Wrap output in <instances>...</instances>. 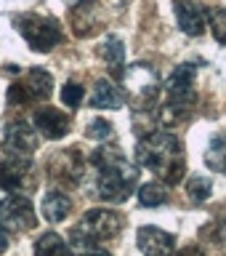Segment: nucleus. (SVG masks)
Listing matches in <instances>:
<instances>
[{
	"instance_id": "obj_1",
	"label": "nucleus",
	"mask_w": 226,
	"mask_h": 256,
	"mask_svg": "<svg viewBox=\"0 0 226 256\" xmlns=\"http://www.w3.org/2000/svg\"><path fill=\"white\" fill-rule=\"evenodd\" d=\"M96 168V195L104 203H125L139 184V171L117 147H99L88 158Z\"/></svg>"
},
{
	"instance_id": "obj_2",
	"label": "nucleus",
	"mask_w": 226,
	"mask_h": 256,
	"mask_svg": "<svg viewBox=\"0 0 226 256\" xmlns=\"http://www.w3.org/2000/svg\"><path fill=\"white\" fill-rule=\"evenodd\" d=\"M136 160H139L141 168H149L155 171L165 184H179L184 179V171H187V160H184V144L176 134L171 131H152L149 136L139 139V147H136Z\"/></svg>"
},
{
	"instance_id": "obj_3",
	"label": "nucleus",
	"mask_w": 226,
	"mask_h": 256,
	"mask_svg": "<svg viewBox=\"0 0 226 256\" xmlns=\"http://www.w3.org/2000/svg\"><path fill=\"white\" fill-rule=\"evenodd\" d=\"M123 230V216L112 208H91L83 214L77 227L69 232V243L80 248V251H93V248L104 246L107 240L117 238Z\"/></svg>"
},
{
	"instance_id": "obj_4",
	"label": "nucleus",
	"mask_w": 226,
	"mask_h": 256,
	"mask_svg": "<svg viewBox=\"0 0 226 256\" xmlns=\"http://www.w3.org/2000/svg\"><path fill=\"white\" fill-rule=\"evenodd\" d=\"M16 32L27 40V46L37 54H48L61 43V24L51 19V16H40V14H19L13 19Z\"/></svg>"
},
{
	"instance_id": "obj_5",
	"label": "nucleus",
	"mask_w": 226,
	"mask_h": 256,
	"mask_svg": "<svg viewBox=\"0 0 226 256\" xmlns=\"http://www.w3.org/2000/svg\"><path fill=\"white\" fill-rule=\"evenodd\" d=\"M37 224L35 208L27 195L11 192L8 198L0 200V227L8 232H27Z\"/></svg>"
},
{
	"instance_id": "obj_6",
	"label": "nucleus",
	"mask_w": 226,
	"mask_h": 256,
	"mask_svg": "<svg viewBox=\"0 0 226 256\" xmlns=\"http://www.w3.org/2000/svg\"><path fill=\"white\" fill-rule=\"evenodd\" d=\"M53 91V78L51 72L40 70V67H32L24 80H16L8 88V104H27V102H40V99H48Z\"/></svg>"
},
{
	"instance_id": "obj_7",
	"label": "nucleus",
	"mask_w": 226,
	"mask_h": 256,
	"mask_svg": "<svg viewBox=\"0 0 226 256\" xmlns=\"http://www.w3.org/2000/svg\"><path fill=\"white\" fill-rule=\"evenodd\" d=\"M125 86L128 91L136 94V104H155L157 99V75L149 64H133L131 70H125Z\"/></svg>"
},
{
	"instance_id": "obj_8",
	"label": "nucleus",
	"mask_w": 226,
	"mask_h": 256,
	"mask_svg": "<svg viewBox=\"0 0 226 256\" xmlns=\"http://www.w3.org/2000/svg\"><path fill=\"white\" fill-rule=\"evenodd\" d=\"M3 144H5L8 155L29 160L37 150V134L24 120H11L3 131Z\"/></svg>"
},
{
	"instance_id": "obj_9",
	"label": "nucleus",
	"mask_w": 226,
	"mask_h": 256,
	"mask_svg": "<svg viewBox=\"0 0 226 256\" xmlns=\"http://www.w3.org/2000/svg\"><path fill=\"white\" fill-rule=\"evenodd\" d=\"M173 11H176V22H179L184 35L200 38L208 30V14L200 6V0H176Z\"/></svg>"
},
{
	"instance_id": "obj_10",
	"label": "nucleus",
	"mask_w": 226,
	"mask_h": 256,
	"mask_svg": "<svg viewBox=\"0 0 226 256\" xmlns=\"http://www.w3.org/2000/svg\"><path fill=\"white\" fill-rule=\"evenodd\" d=\"M32 123H35V131L43 136V139H64L69 134V115H64L59 107H40L35 115H32Z\"/></svg>"
},
{
	"instance_id": "obj_11",
	"label": "nucleus",
	"mask_w": 226,
	"mask_h": 256,
	"mask_svg": "<svg viewBox=\"0 0 226 256\" xmlns=\"http://www.w3.org/2000/svg\"><path fill=\"white\" fill-rule=\"evenodd\" d=\"M136 243H139V251L144 256H171L176 238L160 227H141L136 235Z\"/></svg>"
},
{
	"instance_id": "obj_12",
	"label": "nucleus",
	"mask_w": 226,
	"mask_h": 256,
	"mask_svg": "<svg viewBox=\"0 0 226 256\" xmlns=\"http://www.w3.org/2000/svg\"><path fill=\"white\" fill-rule=\"evenodd\" d=\"M51 176L53 179H64V182H80V176L85 174V160L77 155V150H67V152H59L53 160H51Z\"/></svg>"
},
{
	"instance_id": "obj_13",
	"label": "nucleus",
	"mask_w": 226,
	"mask_h": 256,
	"mask_svg": "<svg viewBox=\"0 0 226 256\" xmlns=\"http://www.w3.org/2000/svg\"><path fill=\"white\" fill-rule=\"evenodd\" d=\"M125 91L120 86H115L112 80L107 78H101V80H96V86H93V96H91V107L96 110H120L125 104Z\"/></svg>"
},
{
	"instance_id": "obj_14",
	"label": "nucleus",
	"mask_w": 226,
	"mask_h": 256,
	"mask_svg": "<svg viewBox=\"0 0 226 256\" xmlns=\"http://www.w3.org/2000/svg\"><path fill=\"white\" fill-rule=\"evenodd\" d=\"M195 72H197V64H192V62L179 64L165 80L168 96H189V94H195V88H192V83H195Z\"/></svg>"
},
{
	"instance_id": "obj_15",
	"label": "nucleus",
	"mask_w": 226,
	"mask_h": 256,
	"mask_svg": "<svg viewBox=\"0 0 226 256\" xmlns=\"http://www.w3.org/2000/svg\"><path fill=\"white\" fill-rule=\"evenodd\" d=\"M40 211H43V219L51 222V224H59L69 216L72 211V200L67 192L61 190H51L48 195L43 198V203H40Z\"/></svg>"
},
{
	"instance_id": "obj_16",
	"label": "nucleus",
	"mask_w": 226,
	"mask_h": 256,
	"mask_svg": "<svg viewBox=\"0 0 226 256\" xmlns=\"http://www.w3.org/2000/svg\"><path fill=\"white\" fill-rule=\"evenodd\" d=\"M27 168H29V160H24V158H13L11 155L8 160H3V163H0V190L19 192Z\"/></svg>"
},
{
	"instance_id": "obj_17",
	"label": "nucleus",
	"mask_w": 226,
	"mask_h": 256,
	"mask_svg": "<svg viewBox=\"0 0 226 256\" xmlns=\"http://www.w3.org/2000/svg\"><path fill=\"white\" fill-rule=\"evenodd\" d=\"M99 54H101V59L112 67V75L115 78H123L125 75V46H123V40H120L117 35H109L107 40L101 43L99 48Z\"/></svg>"
},
{
	"instance_id": "obj_18",
	"label": "nucleus",
	"mask_w": 226,
	"mask_h": 256,
	"mask_svg": "<svg viewBox=\"0 0 226 256\" xmlns=\"http://www.w3.org/2000/svg\"><path fill=\"white\" fill-rule=\"evenodd\" d=\"M35 256H72V254H69V243L59 232H43L35 240Z\"/></svg>"
},
{
	"instance_id": "obj_19",
	"label": "nucleus",
	"mask_w": 226,
	"mask_h": 256,
	"mask_svg": "<svg viewBox=\"0 0 226 256\" xmlns=\"http://www.w3.org/2000/svg\"><path fill=\"white\" fill-rule=\"evenodd\" d=\"M205 163H208V168H213V171L226 174V131L216 134L211 139L208 152H205Z\"/></svg>"
},
{
	"instance_id": "obj_20",
	"label": "nucleus",
	"mask_w": 226,
	"mask_h": 256,
	"mask_svg": "<svg viewBox=\"0 0 226 256\" xmlns=\"http://www.w3.org/2000/svg\"><path fill=\"white\" fill-rule=\"evenodd\" d=\"M139 203L147 206V208H157V206H165L168 203V184L163 182H147L139 187Z\"/></svg>"
},
{
	"instance_id": "obj_21",
	"label": "nucleus",
	"mask_w": 226,
	"mask_h": 256,
	"mask_svg": "<svg viewBox=\"0 0 226 256\" xmlns=\"http://www.w3.org/2000/svg\"><path fill=\"white\" fill-rule=\"evenodd\" d=\"M187 195L192 203H205L208 198L213 195V182L208 176H192L187 182Z\"/></svg>"
},
{
	"instance_id": "obj_22",
	"label": "nucleus",
	"mask_w": 226,
	"mask_h": 256,
	"mask_svg": "<svg viewBox=\"0 0 226 256\" xmlns=\"http://www.w3.org/2000/svg\"><path fill=\"white\" fill-rule=\"evenodd\" d=\"M208 24L213 30V38L219 40L221 46H226V8H213L208 14Z\"/></svg>"
},
{
	"instance_id": "obj_23",
	"label": "nucleus",
	"mask_w": 226,
	"mask_h": 256,
	"mask_svg": "<svg viewBox=\"0 0 226 256\" xmlns=\"http://www.w3.org/2000/svg\"><path fill=\"white\" fill-rule=\"evenodd\" d=\"M112 134H115V126H112L109 120H104V118L91 120V123H88V128H85V136H88V139H96V142L109 139Z\"/></svg>"
},
{
	"instance_id": "obj_24",
	"label": "nucleus",
	"mask_w": 226,
	"mask_h": 256,
	"mask_svg": "<svg viewBox=\"0 0 226 256\" xmlns=\"http://www.w3.org/2000/svg\"><path fill=\"white\" fill-rule=\"evenodd\" d=\"M83 96H85V91H83V86H80V83H75V80L64 83V88H61V102L67 104V107H80Z\"/></svg>"
},
{
	"instance_id": "obj_25",
	"label": "nucleus",
	"mask_w": 226,
	"mask_h": 256,
	"mask_svg": "<svg viewBox=\"0 0 226 256\" xmlns=\"http://www.w3.org/2000/svg\"><path fill=\"white\" fill-rule=\"evenodd\" d=\"M176 256H203V251H200V248H184V251L176 254Z\"/></svg>"
},
{
	"instance_id": "obj_26",
	"label": "nucleus",
	"mask_w": 226,
	"mask_h": 256,
	"mask_svg": "<svg viewBox=\"0 0 226 256\" xmlns=\"http://www.w3.org/2000/svg\"><path fill=\"white\" fill-rule=\"evenodd\" d=\"M5 248H8V235H5V230L0 227V254H3Z\"/></svg>"
},
{
	"instance_id": "obj_27",
	"label": "nucleus",
	"mask_w": 226,
	"mask_h": 256,
	"mask_svg": "<svg viewBox=\"0 0 226 256\" xmlns=\"http://www.w3.org/2000/svg\"><path fill=\"white\" fill-rule=\"evenodd\" d=\"M77 256H109V254H104V251H96V248H93V251H80Z\"/></svg>"
}]
</instances>
